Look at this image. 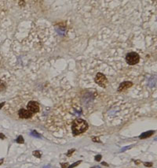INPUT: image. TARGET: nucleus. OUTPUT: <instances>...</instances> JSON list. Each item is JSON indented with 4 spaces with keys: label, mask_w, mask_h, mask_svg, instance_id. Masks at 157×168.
<instances>
[{
    "label": "nucleus",
    "mask_w": 157,
    "mask_h": 168,
    "mask_svg": "<svg viewBox=\"0 0 157 168\" xmlns=\"http://www.w3.org/2000/svg\"><path fill=\"white\" fill-rule=\"evenodd\" d=\"M17 142L19 144L24 143V139H23V137H22V136H19L18 138L17 139Z\"/></svg>",
    "instance_id": "8"
},
{
    "label": "nucleus",
    "mask_w": 157,
    "mask_h": 168,
    "mask_svg": "<svg viewBox=\"0 0 157 168\" xmlns=\"http://www.w3.org/2000/svg\"><path fill=\"white\" fill-rule=\"evenodd\" d=\"M4 137H5V136H4V135L2 134H0V138H1V139H3Z\"/></svg>",
    "instance_id": "13"
},
{
    "label": "nucleus",
    "mask_w": 157,
    "mask_h": 168,
    "mask_svg": "<svg viewBox=\"0 0 157 168\" xmlns=\"http://www.w3.org/2000/svg\"><path fill=\"white\" fill-rule=\"evenodd\" d=\"M144 165H145L146 167L148 166V167H151L152 166V163H144Z\"/></svg>",
    "instance_id": "12"
},
{
    "label": "nucleus",
    "mask_w": 157,
    "mask_h": 168,
    "mask_svg": "<svg viewBox=\"0 0 157 168\" xmlns=\"http://www.w3.org/2000/svg\"><path fill=\"white\" fill-rule=\"evenodd\" d=\"M27 108L30 112H31L32 114L37 113V112L39 111V103L36 102V101H30V102H28V105H27Z\"/></svg>",
    "instance_id": "4"
},
{
    "label": "nucleus",
    "mask_w": 157,
    "mask_h": 168,
    "mask_svg": "<svg viewBox=\"0 0 157 168\" xmlns=\"http://www.w3.org/2000/svg\"><path fill=\"white\" fill-rule=\"evenodd\" d=\"M132 84H132L131 82L125 81V82H123V83H122L120 85H119V88H118V91H119V92L124 91V90L127 89V88H130Z\"/></svg>",
    "instance_id": "6"
},
{
    "label": "nucleus",
    "mask_w": 157,
    "mask_h": 168,
    "mask_svg": "<svg viewBox=\"0 0 157 168\" xmlns=\"http://www.w3.org/2000/svg\"><path fill=\"white\" fill-rule=\"evenodd\" d=\"M95 81H96V83L97 84H99L100 87H105L107 84H108V80L105 75L101 73H98L96 76V78H95Z\"/></svg>",
    "instance_id": "3"
},
{
    "label": "nucleus",
    "mask_w": 157,
    "mask_h": 168,
    "mask_svg": "<svg viewBox=\"0 0 157 168\" xmlns=\"http://www.w3.org/2000/svg\"><path fill=\"white\" fill-rule=\"evenodd\" d=\"M100 159H101V156H96L95 157V160H97V161H100Z\"/></svg>",
    "instance_id": "11"
},
{
    "label": "nucleus",
    "mask_w": 157,
    "mask_h": 168,
    "mask_svg": "<svg viewBox=\"0 0 157 168\" xmlns=\"http://www.w3.org/2000/svg\"><path fill=\"white\" fill-rule=\"evenodd\" d=\"M153 134H154V131H149V132H145V133H144V134H141V135L140 136V137H141V138H146V137H150V136H152Z\"/></svg>",
    "instance_id": "7"
},
{
    "label": "nucleus",
    "mask_w": 157,
    "mask_h": 168,
    "mask_svg": "<svg viewBox=\"0 0 157 168\" xmlns=\"http://www.w3.org/2000/svg\"><path fill=\"white\" fill-rule=\"evenodd\" d=\"M2 162H3V160H0V164H1Z\"/></svg>",
    "instance_id": "15"
},
{
    "label": "nucleus",
    "mask_w": 157,
    "mask_h": 168,
    "mask_svg": "<svg viewBox=\"0 0 157 168\" xmlns=\"http://www.w3.org/2000/svg\"><path fill=\"white\" fill-rule=\"evenodd\" d=\"M71 129H72V133H73V134L75 136L78 135L83 134V133H84L86 130L88 129V124L85 120L81 118H77L72 123Z\"/></svg>",
    "instance_id": "1"
},
{
    "label": "nucleus",
    "mask_w": 157,
    "mask_h": 168,
    "mask_svg": "<svg viewBox=\"0 0 157 168\" xmlns=\"http://www.w3.org/2000/svg\"><path fill=\"white\" fill-rule=\"evenodd\" d=\"M18 115H19V117H20V118H25V119H27V118H31V117L33 116V114L31 113V112H30L28 110L21 109V110H19Z\"/></svg>",
    "instance_id": "5"
},
{
    "label": "nucleus",
    "mask_w": 157,
    "mask_h": 168,
    "mask_svg": "<svg viewBox=\"0 0 157 168\" xmlns=\"http://www.w3.org/2000/svg\"><path fill=\"white\" fill-rule=\"evenodd\" d=\"M4 104H5L4 103H0V109H1L2 107H3V105H4Z\"/></svg>",
    "instance_id": "14"
},
{
    "label": "nucleus",
    "mask_w": 157,
    "mask_h": 168,
    "mask_svg": "<svg viewBox=\"0 0 157 168\" xmlns=\"http://www.w3.org/2000/svg\"><path fill=\"white\" fill-rule=\"evenodd\" d=\"M140 56L136 52H130L128 53L127 56H126V61L129 65H135L139 62Z\"/></svg>",
    "instance_id": "2"
},
{
    "label": "nucleus",
    "mask_w": 157,
    "mask_h": 168,
    "mask_svg": "<svg viewBox=\"0 0 157 168\" xmlns=\"http://www.w3.org/2000/svg\"><path fill=\"white\" fill-rule=\"evenodd\" d=\"M81 162H82V161H78V162H76L75 163L72 164V165H71V166H69V167H68V168H73V167H76V166H77V165H78V164H79Z\"/></svg>",
    "instance_id": "10"
},
{
    "label": "nucleus",
    "mask_w": 157,
    "mask_h": 168,
    "mask_svg": "<svg viewBox=\"0 0 157 168\" xmlns=\"http://www.w3.org/2000/svg\"><path fill=\"white\" fill-rule=\"evenodd\" d=\"M33 155H34L35 156L38 157V158H40V157H41V155H42V153H41L40 151H34V152H33Z\"/></svg>",
    "instance_id": "9"
}]
</instances>
